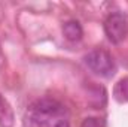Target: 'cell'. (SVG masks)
<instances>
[{"mask_svg": "<svg viewBox=\"0 0 128 127\" xmlns=\"http://www.w3.org/2000/svg\"><path fill=\"white\" fill-rule=\"evenodd\" d=\"M15 123V115L10 103L0 93V127H12Z\"/></svg>", "mask_w": 128, "mask_h": 127, "instance_id": "4", "label": "cell"}, {"mask_svg": "<svg viewBox=\"0 0 128 127\" xmlns=\"http://www.w3.org/2000/svg\"><path fill=\"white\" fill-rule=\"evenodd\" d=\"M63 34L67 40H70V42H78V40H80L82 36H84V29H82V26H80L79 21L70 20V21H67V23L63 24Z\"/></svg>", "mask_w": 128, "mask_h": 127, "instance_id": "5", "label": "cell"}, {"mask_svg": "<svg viewBox=\"0 0 128 127\" xmlns=\"http://www.w3.org/2000/svg\"><path fill=\"white\" fill-rule=\"evenodd\" d=\"M84 63L86 67L97 76L101 78H112L116 73V63L110 52L106 49H92L84 57Z\"/></svg>", "mask_w": 128, "mask_h": 127, "instance_id": "2", "label": "cell"}, {"mask_svg": "<svg viewBox=\"0 0 128 127\" xmlns=\"http://www.w3.org/2000/svg\"><path fill=\"white\" fill-rule=\"evenodd\" d=\"M104 34L112 43H121L128 34V20L121 12H112L103 24Z\"/></svg>", "mask_w": 128, "mask_h": 127, "instance_id": "3", "label": "cell"}, {"mask_svg": "<svg viewBox=\"0 0 128 127\" xmlns=\"http://www.w3.org/2000/svg\"><path fill=\"white\" fill-rule=\"evenodd\" d=\"M113 99L118 103H128V76L121 78L113 87Z\"/></svg>", "mask_w": 128, "mask_h": 127, "instance_id": "6", "label": "cell"}, {"mask_svg": "<svg viewBox=\"0 0 128 127\" xmlns=\"http://www.w3.org/2000/svg\"><path fill=\"white\" fill-rule=\"evenodd\" d=\"M80 127H104V121L97 117H88L82 121Z\"/></svg>", "mask_w": 128, "mask_h": 127, "instance_id": "7", "label": "cell"}, {"mask_svg": "<svg viewBox=\"0 0 128 127\" xmlns=\"http://www.w3.org/2000/svg\"><path fill=\"white\" fill-rule=\"evenodd\" d=\"M28 118L36 127H70L67 108L52 97L34 100L28 108Z\"/></svg>", "mask_w": 128, "mask_h": 127, "instance_id": "1", "label": "cell"}]
</instances>
